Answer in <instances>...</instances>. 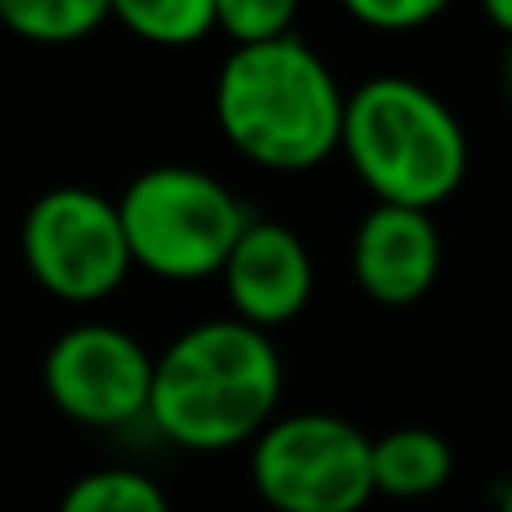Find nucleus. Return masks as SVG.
Here are the masks:
<instances>
[{
	"label": "nucleus",
	"mask_w": 512,
	"mask_h": 512,
	"mask_svg": "<svg viewBox=\"0 0 512 512\" xmlns=\"http://www.w3.org/2000/svg\"><path fill=\"white\" fill-rule=\"evenodd\" d=\"M216 126L261 171H315L342 153L346 90L301 36L234 45L216 72Z\"/></svg>",
	"instance_id": "obj_1"
},
{
	"label": "nucleus",
	"mask_w": 512,
	"mask_h": 512,
	"mask_svg": "<svg viewBox=\"0 0 512 512\" xmlns=\"http://www.w3.org/2000/svg\"><path fill=\"white\" fill-rule=\"evenodd\" d=\"M283 360L270 328L248 319H207L158 355L149 423L180 450L216 454L252 445L279 414Z\"/></svg>",
	"instance_id": "obj_2"
},
{
	"label": "nucleus",
	"mask_w": 512,
	"mask_h": 512,
	"mask_svg": "<svg viewBox=\"0 0 512 512\" xmlns=\"http://www.w3.org/2000/svg\"><path fill=\"white\" fill-rule=\"evenodd\" d=\"M342 153L378 203L436 212L468 180V131L436 90L414 77H369L346 95Z\"/></svg>",
	"instance_id": "obj_3"
},
{
	"label": "nucleus",
	"mask_w": 512,
	"mask_h": 512,
	"mask_svg": "<svg viewBox=\"0 0 512 512\" xmlns=\"http://www.w3.org/2000/svg\"><path fill=\"white\" fill-rule=\"evenodd\" d=\"M117 207H122L135 270L167 283H198L221 274L252 221V212L225 180L180 162L140 171L122 189Z\"/></svg>",
	"instance_id": "obj_4"
},
{
	"label": "nucleus",
	"mask_w": 512,
	"mask_h": 512,
	"mask_svg": "<svg viewBox=\"0 0 512 512\" xmlns=\"http://www.w3.org/2000/svg\"><path fill=\"white\" fill-rule=\"evenodd\" d=\"M252 486L274 512H360L378 495L373 441L342 414H274L252 441Z\"/></svg>",
	"instance_id": "obj_5"
},
{
	"label": "nucleus",
	"mask_w": 512,
	"mask_h": 512,
	"mask_svg": "<svg viewBox=\"0 0 512 512\" xmlns=\"http://www.w3.org/2000/svg\"><path fill=\"white\" fill-rule=\"evenodd\" d=\"M23 265L50 297L90 306L113 297L135 270L122 207L81 185L45 189L23 216Z\"/></svg>",
	"instance_id": "obj_6"
},
{
	"label": "nucleus",
	"mask_w": 512,
	"mask_h": 512,
	"mask_svg": "<svg viewBox=\"0 0 512 512\" xmlns=\"http://www.w3.org/2000/svg\"><path fill=\"white\" fill-rule=\"evenodd\" d=\"M158 360L117 324H72L50 342L41 364V382L50 405L63 418L99 432H117L153 405Z\"/></svg>",
	"instance_id": "obj_7"
},
{
	"label": "nucleus",
	"mask_w": 512,
	"mask_h": 512,
	"mask_svg": "<svg viewBox=\"0 0 512 512\" xmlns=\"http://www.w3.org/2000/svg\"><path fill=\"white\" fill-rule=\"evenodd\" d=\"M351 274L378 306H414L441 279V230L427 207L373 203L351 239Z\"/></svg>",
	"instance_id": "obj_8"
},
{
	"label": "nucleus",
	"mask_w": 512,
	"mask_h": 512,
	"mask_svg": "<svg viewBox=\"0 0 512 512\" xmlns=\"http://www.w3.org/2000/svg\"><path fill=\"white\" fill-rule=\"evenodd\" d=\"M225 297L239 319L256 328H283L310 306L315 261L297 230L252 216L221 270Z\"/></svg>",
	"instance_id": "obj_9"
},
{
	"label": "nucleus",
	"mask_w": 512,
	"mask_h": 512,
	"mask_svg": "<svg viewBox=\"0 0 512 512\" xmlns=\"http://www.w3.org/2000/svg\"><path fill=\"white\" fill-rule=\"evenodd\" d=\"M454 450L432 427H396L373 441V481L387 499H432L450 486Z\"/></svg>",
	"instance_id": "obj_10"
},
{
	"label": "nucleus",
	"mask_w": 512,
	"mask_h": 512,
	"mask_svg": "<svg viewBox=\"0 0 512 512\" xmlns=\"http://www.w3.org/2000/svg\"><path fill=\"white\" fill-rule=\"evenodd\" d=\"M113 18V0H0V27L36 45H72Z\"/></svg>",
	"instance_id": "obj_11"
},
{
	"label": "nucleus",
	"mask_w": 512,
	"mask_h": 512,
	"mask_svg": "<svg viewBox=\"0 0 512 512\" xmlns=\"http://www.w3.org/2000/svg\"><path fill=\"white\" fill-rule=\"evenodd\" d=\"M113 18L149 45H198L216 32V0H113Z\"/></svg>",
	"instance_id": "obj_12"
},
{
	"label": "nucleus",
	"mask_w": 512,
	"mask_h": 512,
	"mask_svg": "<svg viewBox=\"0 0 512 512\" xmlns=\"http://www.w3.org/2000/svg\"><path fill=\"white\" fill-rule=\"evenodd\" d=\"M59 512H171V499L149 472L95 468L63 490Z\"/></svg>",
	"instance_id": "obj_13"
},
{
	"label": "nucleus",
	"mask_w": 512,
	"mask_h": 512,
	"mask_svg": "<svg viewBox=\"0 0 512 512\" xmlns=\"http://www.w3.org/2000/svg\"><path fill=\"white\" fill-rule=\"evenodd\" d=\"M301 0H216V32H225L234 45L270 41L292 32Z\"/></svg>",
	"instance_id": "obj_14"
},
{
	"label": "nucleus",
	"mask_w": 512,
	"mask_h": 512,
	"mask_svg": "<svg viewBox=\"0 0 512 512\" xmlns=\"http://www.w3.org/2000/svg\"><path fill=\"white\" fill-rule=\"evenodd\" d=\"M337 5L373 32H414V27H427L432 18H441L454 0H337Z\"/></svg>",
	"instance_id": "obj_15"
},
{
	"label": "nucleus",
	"mask_w": 512,
	"mask_h": 512,
	"mask_svg": "<svg viewBox=\"0 0 512 512\" xmlns=\"http://www.w3.org/2000/svg\"><path fill=\"white\" fill-rule=\"evenodd\" d=\"M477 5H481V14L490 18V27L512 36V0H477Z\"/></svg>",
	"instance_id": "obj_16"
},
{
	"label": "nucleus",
	"mask_w": 512,
	"mask_h": 512,
	"mask_svg": "<svg viewBox=\"0 0 512 512\" xmlns=\"http://www.w3.org/2000/svg\"><path fill=\"white\" fill-rule=\"evenodd\" d=\"M504 95H508V108H512V36H508V59H504Z\"/></svg>",
	"instance_id": "obj_17"
},
{
	"label": "nucleus",
	"mask_w": 512,
	"mask_h": 512,
	"mask_svg": "<svg viewBox=\"0 0 512 512\" xmlns=\"http://www.w3.org/2000/svg\"><path fill=\"white\" fill-rule=\"evenodd\" d=\"M499 512H512V477L499 486Z\"/></svg>",
	"instance_id": "obj_18"
}]
</instances>
